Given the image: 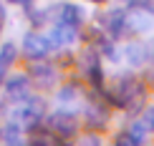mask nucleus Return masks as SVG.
Wrapping results in <instances>:
<instances>
[{
	"label": "nucleus",
	"instance_id": "obj_16",
	"mask_svg": "<svg viewBox=\"0 0 154 146\" xmlns=\"http://www.w3.org/2000/svg\"><path fill=\"white\" fill-rule=\"evenodd\" d=\"M71 63H73L71 55H61V58H58V66H71Z\"/></svg>",
	"mask_w": 154,
	"mask_h": 146
},
{
	"label": "nucleus",
	"instance_id": "obj_11",
	"mask_svg": "<svg viewBox=\"0 0 154 146\" xmlns=\"http://www.w3.org/2000/svg\"><path fill=\"white\" fill-rule=\"evenodd\" d=\"M146 46L144 43H129L126 46V61L131 63V66H142V63L146 61Z\"/></svg>",
	"mask_w": 154,
	"mask_h": 146
},
{
	"label": "nucleus",
	"instance_id": "obj_2",
	"mask_svg": "<svg viewBox=\"0 0 154 146\" xmlns=\"http://www.w3.org/2000/svg\"><path fill=\"white\" fill-rule=\"evenodd\" d=\"M46 126H48V131L53 134L56 139H68V136H73L76 134V118L71 116V113H66V111H56V113H51L48 116V121H46Z\"/></svg>",
	"mask_w": 154,
	"mask_h": 146
},
{
	"label": "nucleus",
	"instance_id": "obj_18",
	"mask_svg": "<svg viewBox=\"0 0 154 146\" xmlns=\"http://www.w3.org/2000/svg\"><path fill=\"white\" fill-rule=\"evenodd\" d=\"M149 81H152V86H154V73H152V76H149Z\"/></svg>",
	"mask_w": 154,
	"mask_h": 146
},
{
	"label": "nucleus",
	"instance_id": "obj_1",
	"mask_svg": "<svg viewBox=\"0 0 154 146\" xmlns=\"http://www.w3.org/2000/svg\"><path fill=\"white\" fill-rule=\"evenodd\" d=\"M51 50H53V46H51L48 35L25 33V38H23V53H25V58H30V61H43Z\"/></svg>",
	"mask_w": 154,
	"mask_h": 146
},
{
	"label": "nucleus",
	"instance_id": "obj_7",
	"mask_svg": "<svg viewBox=\"0 0 154 146\" xmlns=\"http://www.w3.org/2000/svg\"><path fill=\"white\" fill-rule=\"evenodd\" d=\"M104 28H106L114 38L124 35L126 28H129V18H126V13H124V10H109L106 15H104Z\"/></svg>",
	"mask_w": 154,
	"mask_h": 146
},
{
	"label": "nucleus",
	"instance_id": "obj_6",
	"mask_svg": "<svg viewBox=\"0 0 154 146\" xmlns=\"http://www.w3.org/2000/svg\"><path fill=\"white\" fill-rule=\"evenodd\" d=\"M83 68H86V78L94 88H101L104 83V73H101V66H99V55L94 53L91 48L83 53Z\"/></svg>",
	"mask_w": 154,
	"mask_h": 146
},
{
	"label": "nucleus",
	"instance_id": "obj_4",
	"mask_svg": "<svg viewBox=\"0 0 154 146\" xmlns=\"http://www.w3.org/2000/svg\"><path fill=\"white\" fill-rule=\"evenodd\" d=\"M28 78L38 88H53L56 81H58V73H56V68L51 63H33L28 68Z\"/></svg>",
	"mask_w": 154,
	"mask_h": 146
},
{
	"label": "nucleus",
	"instance_id": "obj_8",
	"mask_svg": "<svg viewBox=\"0 0 154 146\" xmlns=\"http://www.w3.org/2000/svg\"><path fill=\"white\" fill-rule=\"evenodd\" d=\"M56 23H66V25H73V28H81L83 25V10L73 3H63L61 8H56Z\"/></svg>",
	"mask_w": 154,
	"mask_h": 146
},
{
	"label": "nucleus",
	"instance_id": "obj_17",
	"mask_svg": "<svg viewBox=\"0 0 154 146\" xmlns=\"http://www.w3.org/2000/svg\"><path fill=\"white\" fill-rule=\"evenodd\" d=\"M3 23H5V8H3V3H0V30H3Z\"/></svg>",
	"mask_w": 154,
	"mask_h": 146
},
{
	"label": "nucleus",
	"instance_id": "obj_10",
	"mask_svg": "<svg viewBox=\"0 0 154 146\" xmlns=\"http://www.w3.org/2000/svg\"><path fill=\"white\" fill-rule=\"evenodd\" d=\"M106 118H109V113H106V109H104L101 103H91V106L86 109V121H88L91 129H104Z\"/></svg>",
	"mask_w": 154,
	"mask_h": 146
},
{
	"label": "nucleus",
	"instance_id": "obj_14",
	"mask_svg": "<svg viewBox=\"0 0 154 146\" xmlns=\"http://www.w3.org/2000/svg\"><path fill=\"white\" fill-rule=\"evenodd\" d=\"M142 121L146 124V129L154 131V106H149V109L144 111V116H142Z\"/></svg>",
	"mask_w": 154,
	"mask_h": 146
},
{
	"label": "nucleus",
	"instance_id": "obj_13",
	"mask_svg": "<svg viewBox=\"0 0 154 146\" xmlns=\"http://www.w3.org/2000/svg\"><path fill=\"white\" fill-rule=\"evenodd\" d=\"M129 134H131V139H134V144H142L144 139H146V134H149V129H146L144 121H137V124L129 126Z\"/></svg>",
	"mask_w": 154,
	"mask_h": 146
},
{
	"label": "nucleus",
	"instance_id": "obj_5",
	"mask_svg": "<svg viewBox=\"0 0 154 146\" xmlns=\"http://www.w3.org/2000/svg\"><path fill=\"white\" fill-rule=\"evenodd\" d=\"M28 73L25 76H13V78L3 81L5 83V96H8V101H13V103H20V101L28 96Z\"/></svg>",
	"mask_w": 154,
	"mask_h": 146
},
{
	"label": "nucleus",
	"instance_id": "obj_3",
	"mask_svg": "<svg viewBox=\"0 0 154 146\" xmlns=\"http://www.w3.org/2000/svg\"><path fill=\"white\" fill-rule=\"evenodd\" d=\"M20 103L23 106L18 109V116H20V121L25 124V129H30V126H35V124L43 121V113H46V101H43V98L25 96Z\"/></svg>",
	"mask_w": 154,
	"mask_h": 146
},
{
	"label": "nucleus",
	"instance_id": "obj_12",
	"mask_svg": "<svg viewBox=\"0 0 154 146\" xmlns=\"http://www.w3.org/2000/svg\"><path fill=\"white\" fill-rule=\"evenodd\" d=\"M0 139H5L8 144H18L20 141V126H18L15 121H10L3 131H0Z\"/></svg>",
	"mask_w": 154,
	"mask_h": 146
},
{
	"label": "nucleus",
	"instance_id": "obj_9",
	"mask_svg": "<svg viewBox=\"0 0 154 146\" xmlns=\"http://www.w3.org/2000/svg\"><path fill=\"white\" fill-rule=\"evenodd\" d=\"M15 55H18V50H15V43H3V48H0V83L5 81V73H8V68L15 63Z\"/></svg>",
	"mask_w": 154,
	"mask_h": 146
},
{
	"label": "nucleus",
	"instance_id": "obj_15",
	"mask_svg": "<svg viewBox=\"0 0 154 146\" xmlns=\"http://www.w3.org/2000/svg\"><path fill=\"white\" fill-rule=\"evenodd\" d=\"M73 96H76V88H73V86H66V88L58 93V98H61V101H71Z\"/></svg>",
	"mask_w": 154,
	"mask_h": 146
}]
</instances>
